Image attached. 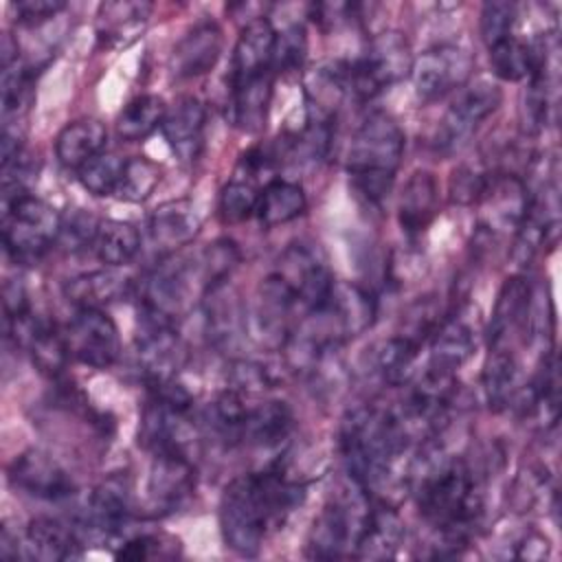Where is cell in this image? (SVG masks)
<instances>
[{
  "instance_id": "obj_1",
  "label": "cell",
  "mask_w": 562,
  "mask_h": 562,
  "mask_svg": "<svg viewBox=\"0 0 562 562\" xmlns=\"http://www.w3.org/2000/svg\"><path fill=\"white\" fill-rule=\"evenodd\" d=\"M408 474L422 516L441 533L446 547H463L483 507L472 468L459 457H446L430 437Z\"/></svg>"
},
{
  "instance_id": "obj_2",
  "label": "cell",
  "mask_w": 562,
  "mask_h": 562,
  "mask_svg": "<svg viewBox=\"0 0 562 562\" xmlns=\"http://www.w3.org/2000/svg\"><path fill=\"white\" fill-rule=\"evenodd\" d=\"M303 485L279 470L248 472L233 479L220 498V529L226 547L239 555H255L270 527L281 522L301 501Z\"/></svg>"
},
{
  "instance_id": "obj_3",
  "label": "cell",
  "mask_w": 562,
  "mask_h": 562,
  "mask_svg": "<svg viewBox=\"0 0 562 562\" xmlns=\"http://www.w3.org/2000/svg\"><path fill=\"white\" fill-rule=\"evenodd\" d=\"M408 443L393 411L364 404L351 408L340 422L338 446L347 474L367 492L386 481Z\"/></svg>"
},
{
  "instance_id": "obj_4",
  "label": "cell",
  "mask_w": 562,
  "mask_h": 562,
  "mask_svg": "<svg viewBox=\"0 0 562 562\" xmlns=\"http://www.w3.org/2000/svg\"><path fill=\"white\" fill-rule=\"evenodd\" d=\"M402 154V127L384 112L367 116L347 149V173L353 191L369 204H380L393 187Z\"/></svg>"
},
{
  "instance_id": "obj_5",
  "label": "cell",
  "mask_w": 562,
  "mask_h": 562,
  "mask_svg": "<svg viewBox=\"0 0 562 562\" xmlns=\"http://www.w3.org/2000/svg\"><path fill=\"white\" fill-rule=\"evenodd\" d=\"M2 241L18 263L37 261L61 233V215L48 202L22 193L2 200Z\"/></svg>"
},
{
  "instance_id": "obj_6",
  "label": "cell",
  "mask_w": 562,
  "mask_h": 562,
  "mask_svg": "<svg viewBox=\"0 0 562 562\" xmlns=\"http://www.w3.org/2000/svg\"><path fill=\"white\" fill-rule=\"evenodd\" d=\"M367 494L369 492L356 483L353 492L345 490L323 507L307 538L310 558L336 560L356 555V547L371 509Z\"/></svg>"
},
{
  "instance_id": "obj_7",
  "label": "cell",
  "mask_w": 562,
  "mask_h": 562,
  "mask_svg": "<svg viewBox=\"0 0 562 562\" xmlns=\"http://www.w3.org/2000/svg\"><path fill=\"white\" fill-rule=\"evenodd\" d=\"M349 94L369 101L384 88L397 83L413 70V53L406 35L400 31H382L371 37L367 50L347 61Z\"/></svg>"
},
{
  "instance_id": "obj_8",
  "label": "cell",
  "mask_w": 562,
  "mask_h": 562,
  "mask_svg": "<svg viewBox=\"0 0 562 562\" xmlns=\"http://www.w3.org/2000/svg\"><path fill=\"white\" fill-rule=\"evenodd\" d=\"M501 88L487 79L465 83L435 130V151L441 156L461 151L470 143L476 127L501 105Z\"/></svg>"
},
{
  "instance_id": "obj_9",
  "label": "cell",
  "mask_w": 562,
  "mask_h": 562,
  "mask_svg": "<svg viewBox=\"0 0 562 562\" xmlns=\"http://www.w3.org/2000/svg\"><path fill=\"white\" fill-rule=\"evenodd\" d=\"M70 358L92 369H108L121 356L116 323L97 307L79 310L64 331Z\"/></svg>"
},
{
  "instance_id": "obj_10",
  "label": "cell",
  "mask_w": 562,
  "mask_h": 562,
  "mask_svg": "<svg viewBox=\"0 0 562 562\" xmlns=\"http://www.w3.org/2000/svg\"><path fill=\"white\" fill-rule=\"evenodd\" d=\"M474 59L457 44H437L413 59L415 92L424 101H437L470 81Z\"/></svg>"
},
{
  "instance_id": "obj_11",
  "label": "cell",
  "mask_w": 562,
  "mask_h": 562,
  "mask_svg": "<svg viewBox=\"0 0 562 562\" xmlns=\"http://www.w3.org/2000/svg\"><path fill=\"white\" fill-rule=\"evenodd\" d=\"M529 202V189L516 173L492 171L487 184L476 200L479 204V228L487 237H501L516 233Z\"/></svg>"
},
{
  "instance_id": "obj_12",
  "label": "cell",
  "mask_w": 562,
  "mask_h": 562,
  "mask_svg": "<svg viewBox=\"0 0 562 562\" xmlns=\"http://www.w3.org/2000/svg\"><path fill=\"white\" fill-rule=\"evenodd\" d=\"M310 312L318 316V321L338 342H345L347 338L360 336L373 325L378 301L367 288L358 283L334 281L325 303Z\"/></svg>"
},
{
  "instance_id": "obj_13",
  "label": "cell",
  "mask_w": 562,
  "mask_h": 562,
  "mask_svg": "<svg viewBox=\"0 0 562 562\" xmlns=\"http://www.w3.org/2000/svg\"><path fill=\"white\" fill-rule=\"evenodd\" d=\"M193 490L195 465L187 452H154L147 474V498L156 512L169 514L180 509L191 498Z\"/></svg>"
},
{
  "instance_id": "obj_14",
  "label": "cell",
  "mask_w": 562,
  "mask_h": 562,
  "mask_svg": "<svg viewBox=\"0 0 562 562\" xmlns=\"http://www.w3.org/2000/svg\"><path fill=\"white\" fill-rule=\"evenodd\" d=\"M274 272L294 290L303 312L323 305L336 281L318 252L305 244H292L285 248Z\"/></svg>"
},
{
  "instance_id": "obj_15",
  "label": "cell",
  "mask_w": 562,
  "mask_h": 562,
  "mask_svg": "<svg viewBox=\"0 0 562 562\" xmlns=\"http://www.w3.org/2000/svg\"><path fill=\"white\" fill-rule=\"evenodd\" d=\"M255 299L252 325L259 340L268 347H283L292 331L294 310L301 307L294 290L272 272L259 283Z\"/></svg>"
},
{
  "instance_id": "obj_16",
  "label": "cell",
  "mask_w": 562,
  "mask_h": 562,
  "mask_svg": "<svg viewBox=\"0 0 562 562\" xmlns=\"http://www.w3.org/2000/svg\"><path fill=\"white\" fill-rule=\"evenodd\" d=\"M132 514V481L125 472L105 476L92 492L81 527L97 538H114Z\"/></svg>"
},
{
  "instance_id": "obj_17",
  "label": "cell",
  "mask_w": 562,
  "mask_h": 562,
  "mask_svg": "<svg viewBox=\"0 0 562 562\" xmlns=\"http://www.w3.org/2000/svg\"><path fill=\"white\" fill-rule=\"evenodd\" d=\"M184 362V345L173 325L143 321L136 338V364L149 384L173 380Z\"/></svg>"
},
{
  "instance_id": "obj_18",
  "label": "cell",
  "mask_w": 562,
  "mask_h": 562,
  "mask_svg": "<svg viewBox=\"0 0 562 562\" xmlns=\"http://www.w3.org/2000/svg\"><path fill=\"white\" fill-rule=\"evenodd\" d=\"M9 481L22 492L44 501H61L75 494L72 476L59 465L57 459L35 448L13 459Z\"/></svg>"
},
{
  "instance_id": "obj_19",
  "label": "cell",
  "mask_w": 562,
  "mask_h": 562,
  "mask_svg": "<svg viewBox=\"0 0 562 562\" xmlns=\"http://www.w3.org/2000/svg\"><path fill=\"white\" fill-rule=\"evenodd\" d=\"M277 31L272 22L263 15L252 18L237 37L233 48V75L231 86H239L248 79H255L270 70L272 46H274Z\"/></svg>"
},
{
  "instance_id": "obj_20",
  "label": "cell",
  "mask_w": 562,
  "mask_h": 562,
  "mask_svg": "<svg viewBox=\"0 0 562 562\" xmlns=\"http://www.w3.org/2000/svg\"><path fill=\"white\" fill-rule=\"evenodd\" d=\"M202 299L206 310L209 338L220 349H233L237 340L246 334L248 325L246 307L239 301L237 292L228 285V281H222L213 285Z\"/></svg>"
},
{
  "instance_id": "obj_21",
  "label": "cell",
  "mask_w": 562,
  "mask_h": 562,
  "mask_svg": "<svg viewBox=\"0 0 562 562\" xmlns=\"http://www.w3.org/2000/svg\"><path fill=\"white\" fill-rule=\"evenodd\" d=\"M222 29L206 20L195 24L173 48L171 70L180 79H193L209 72L222 55Z\"/></svg>"
},
{
  "instance_id": "obj_22",
  "label": "cell",
  "mask_w": 562,
  "mask_h": 562,
  "mask_svg": "<svg viewBox=\"0 0 562 562\" xmlns=\"http://www.w3.org/2000/svg\"><path fill=\"white\" fill-rule=\"evenodd\" d=\"M200 231V215L189 200H171L160 204L149 220V235L162 257L193 241Z\"/></svg>"
},
{
  "instance_id": "obj_23",
  "label": "cell",
  "mask_w": 562,
  "mask_h": 562,
  "mask_svg": "<svg viewBox=\"0 0 562 562\" xmlns=\"http://www.w3.org/2000/svg\"><path fill=\"white\" fill-rule=\"evenodd\" d=\"M345 94H349L347 61H323L314 66L305 77V97L310 105L307 119L331 123Z\"/></svg>"
},
{
  "instance_id": "obj_24",
  "label": "cell",
  "mask_w": 562,
  "mask_h": 562,
  "mask_svg": "<svg viewBox=\"0 0 562 562\" xmlns=\"http://www.w3.org/2000/svg\"><path fill=\"white\" fill-rule=\"evenodd\" d=\"M294 428V415L290 406L281 400H268L257 406H248L244 428H241V443L252 448L272 450L279 448Z\"/></svg>"
},
{
  "instance_id": "obj_25",
  "label": "cell",
  "mask_w": 562,
  "mask_h": 562,
  "mask_svg": "<svg viewBox=\"0 0 562 562\" xmlns=\"http://www.w3.org/2000/svg\"><path fill=\"white\" fill-rule=\"evenodd\" d=\"M439 211V189L430 171H415L400 195L397 217L408 235H422Z\"/></svg>"
},
{
  "instance_id": "obj_26",
  "label": "cell",
  "mask_w": 562,
  "mask_h": 562,
  "mask_svg": "<svg viewBox=\"0 0 562 562\" xmlns=\"http://www.w3.org/2000/svg\"><path fill=\"white\" fill-rule=\"evenodd\" d=\"M404 531H406L404 520L393 507L384 503L371 505L353 558H364V560L393 558L404 540Z\"/></svg>"
},
{
  "instance_id": "obj_27",
  "label": "cell",
  "mask_w": 562,
  "mask_h": 562,
  "mask_svg": "<svg viewBox=\"0 0 562 562\" xmlns=\"http://www.w3.org/2000/svg\"><path fill=\"white\" fill-rule=\"evenodd\" d=\"M127 290H130V277H125L119 268H112V266L77 274L68 279L64 285L66 299L79 310H86V307L101 310V305L123 299Z\"/></svg>"
},
{
  "instance_id": "obj_28",
  "label": "cell",
  "mask_w": 562,
  "mask_h": 562,
  "mask_svg": "<svg viewBox=\"0 0 562 562\" xmlns=\"http://www.w3.org/2000/svg\"><path fill=\"white\" fill-rule=\"evenodd\" d=\"M206 121L204 103L195 97H180L162 121V134L180 158H193L202 143Z\"/></svg>"
},
{
  "instance_id": "obj_29",
  "label": "cell",
  "mask_w": 562,
  "mask_h": 562,
  "mask_svg": "<svg viewBox=\"0 0 562 562\" xmlns=\"http://www.w3.org/2000/svg\"><path fill=\"white\" fill-rule=\"evenodd\" d=\"M474 351V331L461 316H450L439 323L435 334L430 336V358L428 369L441 373H457V369L472 356Z\"/></svg>"
},
{
  "instance_id": "obj_30",
  "label": "cell",
  "mask_w": 562,
  "mask_h": 562,
  "mask_svg": "<svg viewBox=\"0 0 562 562\" xmlns=\"http://www.w3.org/2000/svg\"><path fill=\"white\" fill-rule=\"evenodd\" d=\"M490 50V64L496 77L505 81L527 79L536 68L547 64V42H522L514 35L496 42Z\"/></svg>"
},
{
  "instance_id": "obj_31",
  "label": "cell",
  "mask_w": 562,
  "mask_h": 562,
  "mask_svg": "<svg viewBox=\"0 0 562 562\" xmlns=\"http://www.w3.org/2000/svg\"><path fill=\"white\" fill-rule=\"evenodd\" d=\"M529 299H531V285L525 277L516 274V277L505 279L503 288L498 290V296H496V303L492 310V318L487 325L490 347H498L512 329L525 327Z\"/></svg>"
},
{
  "instance_id": "obj_32",
  "label": "cell",
  "mask_w": 562,
  "mask_h": 562,
  "mask_svg": "<svg viewBox=\"0 0 562 562\" xmlns=\"http://www.w3.org/2000/svg\"><path fill=\"white\" fill-rule=\"evenodd\" d=\"M108 132L97 119H79L68 123L55 140V154L68 169H81L88 160L99 156L105 147Z\"/></svg>"
},
{
  "instance_id": "obj_33",
  "label": "cell",
  "mask_w": 562,
  "mask_h": 562,
  "mask_svg": "<svg viewBox=\"0 0 562 562\" xmlns=\"http://www.w3.org/2000/svg\"><path fill=\"white\" fill-rule=\"evenodd\" d=\"M415 340L397 334L375 342L369 351V369L389 386H402L413 378V367L419 356Z\"/></svg>"
},
{
  "instance_id": "obj_34",
  "label": "cell",
  "mask_w": 562,
  "mask_h": 562,
  "mask_svg": "<svg viewBox=\"0 0 562 562\" xmlns=\"http://www.w3.org/2000/svg\"><path fill=\"white\" fill-rule=\"evenodd\" d=\"M79 547L77 533L53 518H35L24 533L26 558L40 562H59L75 555Z\"/></svg>"
},
{
  "instance_id": "obj_35",
  "label": "cell",
  "mask_w": 562,
  "mask_h": 562,
  "mask_svg": "<svg viewBox=\"0 0 562 562\" xmlns=\"http://www.w3.org/2000/svg\"><path fill=\"white\" fill-rule=\"evenodd\" d=\"M272 72H263L239 86H233L231 119L244 132H259L266 125L272 99Z\"/></svg>"
},
{
  "instance_id": "obj_36",
  "label": "cell",
  "mask_w": 562,
  "mask_h": 562,
  "mask_svg": "<svg viewBox=\"0 0 562 562\" xmlns=\"http://www.w3.org/2000/svg\"><path fill=\"white\" fill-rule=\"evenodd\" d=\"M305 206L307 200L301 184L274 178L261 189L255 215L261 226L274 228L299 217L305 211Z\"/></svg>"
},
{
  "instance_id": "obj_37",
  "label": "cell",
  "mask_w": 562,
  "mask_h": 562,
  "mask_svg": "<svg viewBox=\"0 0 562 562\" xmlns=\"http://www.w3.org/2000/svg\"><path fill=\"white\" fill-rule=\"evenodd\" d=\"M516 380H518L516 356L509 349L492 347L481 373V386H483L487 406L492 411H503L514 402V397L518 395Z\"/></svg>"
},
{
  "instance_id": "obj_38",
  "label": "cell",
  "mask_w": 562,
  "mask_h": 562,
  "mask_svg": "<svg viewBox=\"0 0 562 562\" xmlns=\"http://www.w3.org/2000/svg\"><path fill=\"white\" fill-rule=\"evenodd\" d=\"M92 248L97 257L112 268L127 266L140 250V235L134 224L121 220H103L97 226Z\"/></svg>"
},
{
  "instance_id": "obj_39",
  "label": "cell",
  "mask_w": 562,
  "mask_h": 562,
  "mask_svg": "<svg viewBox=\"0 0 562 562\" xmlns=\"http://www.w3.org/2000/svg\"><path fill=\"white\" fill-rule=\"evenodd\" d=\"M167 114V105L156 94H140L132 99L116 119V132L123 140H143L154 130L162 127Z\"/></svg>"
},
{
  "instance_id": "obj_40",
  "label": "cell",
  "mask_w": 562,
  "mask_h": 562,
  "mask_svg": "<svg viewBox=\"0 0 562 562\" xmlns=\"http://www.w3.org/2000/svg\"><path fill=\"white\" fill-rule=\"evenodd\" d=\"M151 13L149 2H103L99 7V35L105 40L136 37Z\"/></svg>"
},
{
  "instance_id": "obj_41",
  "label": "cell",
  "mask_w": 562,
  "mask_h": 562,
  "mask_svg": "<svg viewBox=\"0 0 562 562\" xmlns=\"http://www.w3.org/2000/svg\"><path fill=\"white\" fill-rule=\"evenodd\" d=\"M520 130L527 136H536L542 132L549 119V70L547 64L536 68L527 77V88L520 97Z\"/></svg>"
},
{
  "instance_id": "obj_42",
  "label": "cell",
  "mask_w": 562,
  "mask_h": 562,
  "mask_svg": "<svg viewBox=\"0 0 562 562\" xmlns=\"http://www.w3.org/2000/svg\"><path fill=\"white\" fill-rule=\"evenodd\" d=\"M123 167L125 158L110 151H101L77 171V178L83 184V189H88L92 195H116Z\"/></svg>"
},
{
  "instance_id": "obj_43",
  "label": "cell",
  "mask_w": 562,
  "mask_h": 562,
  "mask_svg": "<svg viewBox=\"0 0 562 562\" xmlns=\"http://www.w3.org/2000/svg\"><path fill=\"white\" fill-rule=\"evenodd\" d=\"M259 195H261L259 184H255V182L235 173L222 187V193H220V215H222V220L228 222V224H237V222L248 220L257 211Z\"/></svg>"
},
{
  "instance_id": "obj_44",
  "label": "cell",
  "mask_w": 562,
  "mask_h": 562,
  "mask_svg": "<svg viewBox=\"0 0 562 562\" xmlns=\"http://www.w3.org/2000/svg\"><path fill=\"white\" fill-rule=\"evenodd\" d=\"M158 180H160V167L147 156L125 158L116 195L127 202H143L145 198L151 195Z\"/></svg>"
},
{
  "instance_id": "obj_45",
  "label": "cell",
  "mask_w": 562,
  "mask_h": 562,
  "mask_svg": "<svg viewBox=\"0 0 562 562\" xmlns=\"http://www.w3.org/2000/svg\"><path fill=\"white\" fill-rule=\"evenodd\" d=\"M307 55V33L303 24H290L274 37L272 46V59H270V72L272 75H285L294 72L303 66Z\"/></svg>"
},
{
  "instance_id": "obj_46",
  "label": "cell",
  "mask_w": 562,
  "mask_h": 562,
  "mask_svg": "<svg viewBox=\"0 0 562 562\" xmlns=\"http://www.w3.org/2000/svg\"><path fill=\"white\" fill-rule=\"evenodd\" d=\"M178 549H180V542L165 533H143V536L123 540L114 551V555L119 560L140 562V560H154V558H173L178 555Z\"/></svg>"
},
{
  "instance_id": "obj_47",
  "label": "cell",
  "mask_w": 562,
  "mask_h": 562,
  "mask_svg": "<svg viewBox=\"0 0 562 562\" xmlns=\"http://www.w3.org/2000/svg\"><path fill=\"white\" fill-rule=\"evenodd\" d=\"M516 4L514 2H485L481 9V37L485 46H494L496 42L512 35L516 22Z\"/></svg>"
},
{
  "instance_id": "obj_48",
  "label": "cell",
  "mask_w": 562,
  "mask_h": 562,
  "mask_svg": "<svg viewBox=\"0 0 562 562\" xmlns=\"http://www.w3.org/2000/svg\"><path fill=\"white\" fill-rule=\"evenodd\" d=\"M487 178H490L487 171H479V169H472L468 165L454 169L452 178H450V198H452V202L476 204V200L481 198V193L487 184Z\"/></svg>"
},
{
  "instance_id": "obj_49",
  "label": "cell",
  "mask_w": 562,
  "mask_h": 562,
  "mask_svg": "<svg viewBox=\"0 0 562 562\" xmlns=\"http://www.w3.org/2000/svg\"><path fill=\"white\" fill-rule=\"evenodd\" d=\"M231 389L241 393V395H250V393H259L270 389L272 380L270 373L263 364L259 362H250V360H237L231 369Z\"/></svg>"
},
{
  "instance_id": "obj_50",
  "label": "cell",
  "mask_w": 562,
  "mask_h": 562,
  "mask_svg": "<svg viewBox=\"0 0 562 562\" xmlns=\"http://www.w3.org/2000/svg\"><path fill=\"white\" fill-rule=\"evenodd\" d=\"M15 11L18 22L22 24H40L53 15H57L61 9H66L64 0H18L11 4Z\"/></svg>"
},
{
  "instance_id": "obj_51",
  "label": "cell",
  "mask_w": 562,
  "mask_h": 562,
  "mask_svg": "<svg viewBox=\"0 0 562 562\" xmlns=\"http://www.w3.org/2000/svg\"><path fill=\"white\" fill-rule=\"evenodd\" d=\"M99 222H94L90 215L86 213H77L70 224L61 222V233L59 239L64 244H68V248H81L86 244L94 241V233H97Z\"/></svg>"
}]
</instances>
